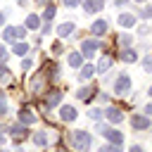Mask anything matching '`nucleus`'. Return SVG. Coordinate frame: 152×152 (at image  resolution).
I'll return each instance as SVG.
<instances>
[{"instance_id": "36", "label": "nucleus", "mask_w": 152, "mask_h": 152, "mask_svg": "<svg viewBox=\"0 0 152 152\" xmlns=\"http://www.w3.org/2000/svg\"><path fill=\"white\" fill-rule=\"evenodd\" d=\"M0 100H5V93H2V90H0Z\"/></svg>"}, {"instance_id": "15", "label": "nucleus", "mask_w": 152, "mask_h": 152, "mask_svg": "<svg viewBox=\"0 0 152 152\" xmlns=\"http://www.w3.org/2000/svg\"><path fill=\"white\" fill-rule=\"evenodd\" d=\"M93 74H95V66H93V64H86V66L81 64V76H78L81 81H88V78H90Z\"/></svg>"}, {"instance_id": "13", "label": "nucleus", "mask_w": 152, "mask_h": 152, "mask_svg": "<svg viewBox=\"0 0 152 152\" xmlns=\"http://www.w3.org/2000/svg\"><path fill=\"white\" fill-rule=\"evenodd\" d=\"M121 59H124V62H135V59H138V52H135L133 48H124V50H121Z\"/></svg>"}, {"instance_id": "40", "label": "nucleus", "mask_w": 152, "mask_h": 152, "mask_svg": "<svg viewBox=\"0 0 152 152\" xmlns=\"http://www.w3.org/2000/svg\"><path fill=\"white\" fill-rule=\"evenodd\" d=\"M57 152H66V150H57Z\"/></svg>"}, {"instance_id": "6", "label": "nucleus", "mask_w": 152, "mask_h": 152, "mask_svg": "<svg viewBox=\"0 0 152 152\" xmlns=\"http://www.w3.org/2000/svg\"><path fill=\"white\" fill-rule=\"evenodd\" d=\"M76 116H78V112H76L74 107H69V104H64V107L59 109V119H62V121H74Z\"/></svg>"}, {"instance_id": "17", "label": "nucleus", "mask_w": 152, "mask_h": 152, "mask_svg": "<svg viewBox=\"0 0 152 152\" xmlns=\"http://www.w3.org/2000/svg\"><path fill=\"white\" fill-rule=\"evenodd\" d=\"M109 66H112V57L107 55V57H102V59H100V64H97V69H95V71H97V74H104Z\"/></svg>"}, {"instance_id": "27", "label": "nucleus", "mask_w": 152, "mask_h": 152, "mask_svg": "<svg viewBox=\"0 0 152 152\" xmlns=\"http://www.w3.org/2000/svg\"><path fill=\"white\" fill-rule=\"evenodd\" d=\"M7 78H10V71H7L5 66H0V83H5Z\"/></svg>"}, {"instance_id": "24", "label": "nucleus", "mask_w": 152, "mask_h": 152, "mask_svg": "<svg viewBox=\"0 0 152 152\" xmlns=\"http://www.w3.org/2000/svg\"><path fill=\"white\" fill-rule=\"evenodd\" d=\"M52 17H55V5H48V7H45V14H43V19H45V21H50Z\"/></svg>"}, {"instance_id": "5", "label": "nucleus", "mask_w": 152, "mask_h": 152, "mask_svg": "<svg viewBox=\"0 0 152 152\" xmlns=\"http://www.w3.org/2000/svg\"><path fill=\"white\" fill-rule=\"evenodd\" d=\"M74 31H76V24H74V21H66V24H59V26H57V36H59V38H66V36H71Z\"/></svg>"}, {"instance_id": "33", "label": "nucleus", "mask_w": 152, "mask_h": 152, "mask_svg": "<svg viewBox=\"0 0 152 152\" xmlns=\"http://www.w3.org/2000/svg\"><path fill=\"white\" fill-rule=\"evenodd\" d=\"M131 152H142V147H140V145H135V147H131Z\"/></svg>"}, {"instance_id": "11", "label": "nucleus", "mask_w": 152, "mask_h": 152, "mask_svg": "<svg viewBox=\"0 0 152 152\" xmlns=\"http://www.w3.org/2000/svg\"><path fill=\"white\" fill-rule=\"evenodd\" d=\"M104 135L109 138V142H112V145H121V140H124V135H121L119 131H114V128H109V131L104 128Z\"/></svg>"}, {"instance_id": "9", "label": "nucleus", "mask_w": 152, "mask_h": 152, "mask_svg": "<svg viewBox=\"0 0 152 152\" xmlns=\"http://www.w3.org/2000/svg\"><path fill=\"white\" fill-rule=\"evenodd\" d=\"M104 114H107V119H109L112 124H119V121L124 119V112H121L119 107H109V109H107Z\"/></svg>"}, {"instance_id": "28", "label": "nucleus", "mask_w": 152, "mask_h": 152, "mask_svg": "<svg viewBox=\"0 0 152 152\" xmlns=\"http://www.w3.org/2000/svg\"><path fill=\"white\" fill-rule=\"evenodd\" d=\"M14 31H17V38H24L26 36V26H14Z\"/></svg>"}, {"instance_id": "18", "label": "nucleus", "mask_w": 152, "mask_h": 152, "mask_svg": "<svg viewBox=\"0 0 152 152\" xmlns=\"http://www.w3.org/2000/svg\"><path fill=\"white\" fill-rule=\"evenodd\" d=\"M59 102H62V93H59V90H52L50 97H48V107H55V104H59Z\"/></svg>"}, {"instance_id": "38", "label": "nucleus", "mask_w": 152, "mask_h": 152, "mask_svg": "<svg viewBox=\"0 0 152 152\" xmlns=\"http://www.w3.org/2000/svg\"><path fill=\"white\" fill-rule=\"evenodd\" d=\"M2 142H5V138H2V135H0V145H2Z\"/></svg>"}, {"instance_id": "2", "label": "nucleus", "mask_w": 152, "mask_h": 152, "mask_svg": "<svg viewBox=\"0 0 152 152\" xmlns=\"http://www.w3.org/2000/svg\"><path fill=\"white\" fill-rule=\"evenodd\" d=\"M128 88H131V76H128V74H119V78H116V83H114V93H116V95H124Z\"/></svg>"}, {"instance_id": "14", "label": "nucleus", "mask_w": 152, "mask_h": 152, "mask_svg": "<svg viewBox=\"0 0 152 152\" xmlns=\"http://www.w3.org/2000/svg\"><path fill=\"white\" fill-rule=\"evenodd\" d=\"M135 19H138L135 14H121V17H119V24L128 28V26H135Z\"/></svg>"}, {"instance_id": "26", "label": "nucleus", "mask_w": 152, "mask_h": 152, "mask_svg": "<svg viewBox=\"0 0 152 152\" xmlns=\"http://www.w3.org/2000/svg\"><path fill=\"white\" fill-rule=\"evenodd\" d=\"M88 116H90L93 121H100V119H102V112H100V109H90V112H88Z\"/></svg>"}, {"instance_id": "30", "label": "nucleus", "mask_w": 152, "mask_h": 152, "mask_svg": "<svg viewBox=\"0 0 152 152\" xmlns=\"http://www.w3.org/2000/svg\"><path fill=\"white\" fill-rule=\"evenodd\" d=\"M5 59H7V50L0 45V62H5Z\"/></svg>"}, {"instance_id": "25", "label": "nucleus", "mask_w": 152, "mask_h": 152, "mask_svg": "<svg viewBox=\"0 0 152 152\" xmlns=\"http://www.w3.org/2000/svg\"><path fill=\"white\" fill-rule=\"evenodd\" d=\"M26 50H28V48H26V43H17V45H14V55H24Z\"/></svg>"}, {"instance_id": "4", "label": "nucleus", "mask_w": 152, "mask_h": 152, "mask_svg": "<svg viewBox=\"0 0 152 152\" xmlns=\"http://www.w3.org/2000/svg\"><path fill=\"white\" fill-rule=\"evenodd\" d=\"M97 48H100V40H83V45H81V55H83V57H93Z\"/></svg>"}, {"instance_id": "32", "label": "nucleus", "mask_w": 152, "mask_h": 152, "mask_svg": "<svg viewBox=\"0 0 152 152\" xmlns=\"http://www.w3.org/2000/svg\"><path fill=\"white\" fill-rule=\"evenodd\" d=\"M126 2H128V0H114V5H116V7H124Z\"/></svg>"}, {"instance_id": "37", "label": "nucleus", "mask_w": 152, "mask_h": 152, "mask_svg": "<svg viewBox=\"0 0 152 152\" xmlns=\"http://www.w3.org/2000/svg\"><path fill=\"white\" fill-rule=\"evenodd\" d=\"M2 152H10V150H2ZM17 152H24V150H21V147H19V150H17Z\"/></svg>"}, {"instance_id": "7", "label": "nucleus", "mask_w": 152, "mask_h": 152, "mask_svg": "<svg viewBox=\"0 0 152 152\" xmlns=\"http://www.w3.org/2000/svg\"><path fill=\"white\" fill-rule=\"evenodd\" d=\"M10 133H12L17 140H21V138H26V135H28L26 124H14V126H10Z\"/></svg>"}, {"instance_id": "12", "label": "nucleus", "mask_w": 152, "mask_h": 152, "mask_svg": "<svg viewBox=\"0 0 152 152\" xmlns=\"http://www.w3.org/2000/svg\"><path fill=\"white\" fill-rule=\"evenodd\" d=\"M90 31H93L95 36H102V33L107 31V21H102V19H97V21H93V26H90Z\"/></svg>"}, {"instance_id": "16", "label": "nucleus", "mask_w": 152, "mask_h": 152, "mask_svg": "<svg viewBox=\"0 0 152 152\" xmlns=\"http://www.w3.org/2000/svg\"><path fill=\"white\" fill-rule=\"evenodd\" d=\"M69 64H71L74 69H78V66L83 64V55H81V52H71V55H69Z\"/></svg>"}, {"instance_id": "3", "label": "nucleus", "mask_w": 152, "mask_h": 152, "mask_svg": "<svg viewBox=\"0 0 152 152\" xmlns=\"http://www.w3.org/2000/svg\"><path fill=\"white\" fill-rule=\"evenodd\" d=\"M131 126L138 128V131H147V128H150V116H147V114H133Z\"/></svg>"}, {"instance_id": "10", "label": "nucleus", "mask_w": 152, "mask_h": 152, "mask_svg": "<svg viewBox=\"0 0 152 152\" xmlns=\"http://www.w3.org/2000/svg\"><path fill=\"white\" fill-rule=\"evenodd\" d=\"M19 121H21V124H33V121H36V114L24 107V109H19Z\"/></svg>"}, {"instance_id": "23", "label": "nucleus", "mask_w": 152, "mask_h": 152, "mask_svg": "<svg viewBox=\"0 0 152 152\" xmlns=\"http://www.w3.org/2000/svg\"><path fill=\"white\" fill-rule=\"evenodd\" d=\"M119 45H121V48H131V45H133V38H131L128 33H124V36H119Z\"/></svg>"}, {"instance_id": "20", "label": "nucleus", "mask_w": 152, "mask_h": 152, "mask_svg": "<svg viewBox=\"0 0 152 152\" xmlns=\"http://www.w3.org/2000/svg\"><path fill=\"white\" fill-rule=\"evenodd\" d=\"M38 26H40V17L38 14H31L26 19V28H38Z\"/></svg>"}, {"instance_id": "29", "label": "nucleus", "mask_w": 152, "mask_h": 152, "mask_svg": "<svg viewBox=\"0 0 152 152\" xmlns=\"http://www.w3.org/2000/svg\"><path fill=\"white\" fill-rule=\"evenodd\" d=\"M100 152H121V150H119V145H107V147H102Z\"/></svg>"}, {"instance_id": "39", "label": "nucleus", "mask_w": 152, "mask_h": 152, "mask_svg": "<svg viewBox=\"0 0 152 152\" xmlns=\"http://www.w3.org/2000/svg\"><path fill=\"white\" fill-rule=\"evenodd\" d=\"M135 2H145V0H135Z\"/></svg>"}, {"instance_id": "8", "label": "nucleus", "mask_w": 152, "mask_h": 152, "mask_svg": "<svg viewBox=\"0 0 152 152\" xmlns=\"http://www.w3.org/2000/svg\"><path fill=\"white\" fill-rule=\"evenodd\" d=\"M83 7H86V12H88V14H93V12H100V10L104 7V0H86V2H83Z\"/></svg>"}, {"instance_id": "22", "label": "nucleus", "mask_w": 152, "mask_h": 152, "mask_svg": "<svg viewBox=\"0 0 152 152\" xmlns=\"http://www.w3.org/2000/svg\"><path fill=\"white\" fill-rule=\"evenodd\" d=\"M33 142H36V145H40V147H43V145H48V135H45V133H43V131H38V133H36V135H33Z\"/></svg>"}, {"instance_id": "34", "label": "nucleus", "mask_w": 152, "mask_h": 152, "mask_svg": "<svg viewBox=\"0 0 152 152\" xmlns=\"http://www.w3.org/2000/svg\"><path fill=\"white\" fill-rule=\"evenodd\" d=\"M2 21H5V12H0V24H2Z\"/></svg>"}, {"instance_id": "1", "label": "nucleus", "mask_w": 152, "mask_h": 152, "mask_svg": "<svg viewBox=\"0 0 152 152\" xmlns=\"http://www.w3.org/2000/svg\"><path fill=\"white\" fill-rule=\"evenodd\" d=\"M69 140L76 147V152H86L90 147V133H86V131H71L69 133Z\"/></svg>"}, {"instance_id": "35", "label": "nucleus", "mask_w": 152, "mask_h": 152, "mask_svg": "<svg viewBox=\"0 0 152 152\" xmlns=\"http://www.w3.org/2000/svg\"><path fill=\"white\" fill-rule=\"evenodd\" d=\"M36 2H38V5H45V2H48V0H36Z\"/></svg>"}, {"instance_id": "31", "label": "nucleus", "mask_w": 152, "mask_h": 152, "mask_svg": "<svg viewBox=\"0 0 152 152\" xmlns=\"http://www.w3.org/2000/svg\"><path fill=\"white\" fill-rule=\"evenodd\" d=\"M64 5H66V7H76V5H78V0H64Z\"/></svg>"}, {"instance_id": "21", "label": "nucleus", "mask_w": 152, "mask_h": 152, "mask_svg": "<svg viewBox=\"0 0 152 152\" xmlns=\"http://www.w3.org/2000/svg\"><path fill=\"white\" fill-rule=\"evenodd\" d=\"M93 93H95L93 88H81V90L76 93V97H78V100H90V95H93Z\"/></svg>"}, {"instance_id": "19", "label": "nucleus", "mask_w": 152, "mask_h": 152, "mask_svg": "<svg viewBox=\"0 0 152 152\" xmlns=\"http://www.w3.org/2000/svg\"><path fill=\"white\" fill-rule=\"evenodd\" d=\"M2 38H5L7 43H14V40H17V31H14V26H7L5 33H2Z\"/></svg>"}]
</instances>
